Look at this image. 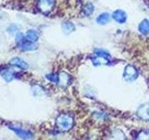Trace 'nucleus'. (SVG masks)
I'll return each instance as SVG.
<instances>
[{
  "mask_svg": "<svg viewBox=\"0 0 149 140\" xmlns=\"http://www.w3.org/2000/svg\"><path fill=\"white\" fill-rule=\"evenodd\" d=\"M74 125V118L70 114H61L56 119V126L60 131L66 132V131L71 130Z\"/></svg>",
  "mask_w": 149,
  "mask_h": 140,
  "instance_id": "1",
  "label": "nucleus"
},
{
  "mask_svg": "<svg viewBox=\"0 0 149 140\" xmlns=\"http://www.w3.org/2000/svg\"><path fill=\"white\" fill-rule=\"evenodd\" d=\"M110 55L105 52L104 50H97L94 56L92 57V62L95 65H101V64H107L110 62Z\"/></svg>",
  "mask_w": 149,
  "mask_h": 140,
  "instance_id": "2",
  "label": "nucleus"
},
{
  "mask_svg": "<svg viewBox=\"0 0 149 140\" xmlns=\"http://www.w3.org/2000/svg\"><path fill=\"white\" fill-rule=\"evenodd\" d=\"M137 78H138L137 69L135 68L133 65H127L124 70L123 78L126 81L130 82V81H134Z\"/></svg>",
  "mask_w": 149,
  "mask_h": 140,
  "instance_id": "3",
  "label": "nucleus"
},
{
  "mask_svg": "<svg viewBox=\"0 0 149 140\" xmlns=\"http://www.w3.org/2000/svg\"><path fill=\"white\" fill-rule=\"evenodd\" d=\"M54 0H39L38 1V8L41 12L45 14L50 12L54 7Z\"/></svg>",
  "mask_w": 149,
  "mask_h": 140,
  "instance_id": "4",
  "label": "nucleus"
},
{
  "mask_svg": "<svg viewBox=\"0 0 149 140\" xmlns=\"http://www.w3.org/2000/svg\"><path fill=\"white\" fill-rule=\"evenodd\" d=\"M136 114L142 120L149 121V103L140 106L137 109Z\"/></svg>",
  "mask_w": 149,
  "mask_h": 140,
  "instance_id": "5",
  "label": "nucleus"
},
{
  "mask_svg": "<svg viewBox=\"0 0 149 140\" xmlns=\"http://www.w3.org/2000/svg\"><path fill=\"white\" fill-rule=\"evenodd\" d=\"M112 18H113L116 22L124 23L126 21H127V14H126V12L124 10L118 9V10L113 12V14H112Z\"/></svg>",
  "mask_w": 149,
  "mask_h": 140,
  "instance_id": "6",
  "label": "nucleus"
},
{
  "mask_svg": "<svg viewBox=\"0 0 149 140\" xmlns=\"http://www.w3.org/2000/svg\"><path fill=\"white\" fill-rule=\"evenodd\" d=\"M70 82H71V77H70V75H68L67 73L65 72H62L59 74L58 76V82L60 86H62L63 88L67 87Z\"/></svg>",
  "mask_w": 149,
  "mask_h": 140,
  "instance_id": "7",
  "label": "nucleus"
},
{
  "mask_svg": "<svg viewBox=\"0 0 149 140\" xmlns=\"http://www.w3.org/2000/svg\"><path fill=\"white\" fill-rule=\"evenodd\" d=\"M109 21H110V15L107 12H104V13L100 14L96 19L97 23H99L101 25L106 24L107 22H109Z\"/></svg>",
  "mask_w": 149,
  "mask_h": 140,
  "instance_id": "8",
  "label": "nucleus"
},
{
  "mask_svg": "<svg viewBox=\"0 0 149 140\" xmlns=\"http://www.w3.org/2000/svg\"><path fill=\"white\" fill-rule=\"evenodd\" d=\"M11 130H13L14 132H15L19 136L22 137V138H30L32 137V134L30 132H28V131H25V130H22V129H20V128H17V127H10Z\"/></svg>",
  "mask_w": 149,
  "mask_h": 140,
  "instance_id": "9",
  "label": "nucleus"
},
{
  "mask_svg": "<svg viewBox=\"0 0 149 140\" xmlns=\"http://www.w3.org/2000/svg\"><path fill=\"white\" fill-rule=\"evenodd\" d=\"M139 31L143 35H148L149 34V21L143 20L139 24Z\"/></svg>",
  "mask_w": 149,
  "mask_h": 140,
  "instance_id": "10",
  "label": "nucleus"
},
{
  "mask_svg": "<svg viewBox=\"0 0 149 140\" xmlns=\"http://www.w3.org/2000/svg\"><path fill=\"white\" fill-rule=\"evenodd\" d=\"M10 64L12 65H15L17 67H20L22 69H27L28 64L24 62L23 60L20 59V58H14L10 61Z\"/></svg>",
  "mask_w": 149,
  "mask_h": 140,
  "instance_id": "11",
  "label": "nucleus"
},
{
  "mask_svg": "<svg viewBox=\"0 0 149 140\" xmlns=\"http://www.w3.org/2000/svg\"><path fill=\"white\" fill-rule=\"evenodd\" d=\"M63 30L64 33H66V34H70V33H72L74 31V29H76V27H74V23L71 22H64L63 23Z\"/></svg>",
  "mask_w": 149,
  "mask_h": 140,
  "instance_id": "12",
  "label": "nucleus"
},
{
  "mask_svg": "<svg viewBox=\"0 0 149 140\" xmlns=\"http://www.w3.org/2000/svg\"><path fill=\"white\" fill-rule=\"evenodd\" d=\"M25 37L27 40H29L31 42H36L38 39V34H37V32L35 30H29V31H27Z\"/></svg>",
  "mask_w": 149,
  "mask_h": 140,
  "instance_id": "13",
  "label": "nucleus"
},
{
  "mask_svg": "<svg viewBox=\"0 0 149 140\" xmlns=\"http://www.w3.org/2000/svg\"><path fill=\"white\" fill-rule=\"evenodd\" d=\"M93 11H94V7H93V5L91 3H88L83 7V12L87 16H90L91 14L93 13Z\"/></svg>",
  "mask_w": 149,
  "mask_h": 140,
  "instance_id": "14",
  "label": "nucleus"
},
{
  "mask_svg": "<svg viewBox=\"0 0 149 140\" xmlns=\"http://www.w3.org/2000/svg\"><path fill=\"white\" fill-rule=\"evenodd\" d=\"M2 76H3V78L6 79L7 81H10L11 79H12V74L9 73L8 71L2 72Z\"/></svg>",
  "mask_w": 149,
  "mask_h": 140,
  "instance_id": "15",
  "label": "nucleus"
}]
</instances>
